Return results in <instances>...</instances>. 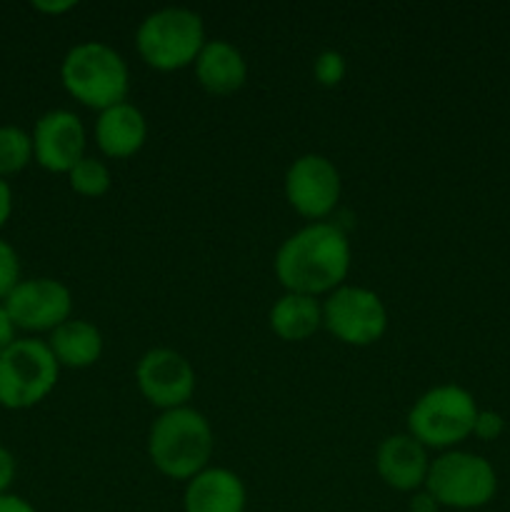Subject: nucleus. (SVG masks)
<instances>
[{
    "label": "nucleus",
    "instance_id": "obj_1",
    "mask_svg": "<svg viewBox=\"0 0 510 512\" xmlns=\"http://www.w3.org/2000/svg\"><path fill=\"white\" fill-rule=\"evenodd\" d=\"M350 263L353 250L345 230L323 220L285 238L275 253L273 270L285 293L320 298L345 285Z\"/></svg>",
    "mask_w": 510,
    "mask_h": 512
},
{
    "label": "nucleus",
    "instance_id": "obj_2",
    "mask_svg": "<svg viewBox=\"0 0 510 512\" xmlns=\"http://www.w3.org/2000/svg\"><path fill=\"white\" fill-rule=\"evenodd\" d=\"M215 450V435L200 410H165L148 430V458L160 475L170 480L190 478L208 468Z\"/></svg>",
    "mask_w": 510,
    "mask_h": 512
},
{
    "label": "nucleus",
    "instance_id": "obj_3",
    "mask_svg": "<svg viewBox=\"0 0 510 512\" xmlns=\"http://www.w3.org/2000/svg\"><path fill=\"white\" fill-rule=\"evenodd\" d=\"M60 83L70 98L98 113L128 100L130 70L123 55L103 40H83L65 53Z\"/></svg>",
    "mask_w": 510,
    "mask_h": 512
},
{
    "label": "nucleus",
    "instance_id": "obj_4",
    "mask_svg": "<svg viewBox=\"0 0 510 512\" xmlns=\"http://www.w3.org/2000/svg\"><path fill=\"white\" fill-rule=\"evenodd\" d=\"M208 43L205 25L190 8H160L145 15L135 30V48L148 68L160 73L183 70L198 60L200 50Z\"/></svg>",
    "mask_w": 510,
    "mask_h": 512
},
{
    "label": "nucleus",
    "instance_id": "obj_5",
    "mask_svg": "<svg viewBox=\"0 0 510 512\" xmlns=\"http://www.w3.org/2000/svg\"><path fill=\"white\" fill-rule=\"evenodd\" d=\"M478 410L470 390L453 383L435 385L408 410V435L425 448L455 450L473 435Z\"/></svg>",
    "mask_w": 510,
    "mask_h": 512
},
{
    "label": "nucleus",
    "instance_id": "obj_6",
    "mask_svg": "<svg viewBox=\"0 0 510 512\" xmlns=\"http://www.w3.org/2000/svg\"><path fill=\"white\" fill-rule=\"evenodd\" d=\"M440 508L478 510L498 493V473L483 455L468 450H445L430 460L425 488Z\"/></svg>",
    "mask_w": 510,
    "mask_h": 512
},
{
    "label": "nucleus",
    "instance_id": "obj_7",
    "mask_svg": "<svg viewBox=\"0 0 510 512\" xmlns=\"http://www.w3.org/2000/svg\"><path fill=\"white\" fill-rule=\"evenodd\" d=\"M60 365L45 340L18 338L0 355V408L28 410L55 390Z\"/></svg>",
    "mask_w": 510,
    "mask_h": 512
},
{
    "label": "nucleus",
    "instance_id": "obj_8",
    "mask_svg": "<svg viewBox=\"0 0 510 512\" xmlns=\"http://www.w3.org/2000/svg\"><path fill=\"white\" fill-rule=\"evenodd\" d=\"M323 328L343 345L368 348L388 330V310L375 290L345 283L325 295Z\"/></svg>",
    "mask_w": 510,
    "mask_h": 512
},
{
    "label": "nucleus",
    "instance_id": "obj_9",
    "mask_svg": "<svg viewBox=\"0 0 510 512\" xmlns=\"http://www.w3.org/2000/svg\"><path fill=\"white\" fill-rule=\"evenodd\" d=\"M285 200L290 208L313 223H323L340 203L343 180L330 158L320 153H305L285 170Z\"/></svg>",
    "mask_w": 510,
    "mask_h": 512
},
{
    "label": "nucleus",
    "instance_id": "obj_10",
    "mask_svg": "<svg viewBox=\"0 0 510 512\" xmlns=\"http://www.w3.org/2000/svg\"><path fill=\"white\" fill-rule=\"evenodd\" d=\"M15 330L25 333H53L73 318V293L55 278L20 280L18 288L3 303Z\"/></svg>",
    "mask_w": 510,
    "mask_h": 512
},
{
    "label": "nucleus",
    "instance_id": "obj_11",
    "mask_svg": "<svg viewBox=\"0 0 510 512\" xmlns=\"http://www.w3.org/2000/svg\"><path fill=\"white\" fill-rule=\"evenodd\" d=\"M195 370L183 353L173 348H150L135 365L140 395L160 413L185 408L195 393Z\"/></svg>",
    "mask_w": 510,
    "mask_h": 512
},
{
    "label": "nucleus",
    "instance_id": "obj_12",
    "mask_svg": "<svg viewBox=\"0 0 510 512\" xmlns=\"http://www.w3.org/2000/svg\"><path fill=\"white\" fill-rule=\"evenodd\" d=\"M33 160L48 173L68 175L85 158V125L73 110L55 108L35 120Z\"/></svg>",
    "mask_w": 510,
    "mask_h": 512
},
{
    "label": "nucleus",
    "instance_id": "obj_13",
    "mask_svg": "<svg viewBox=\"0 0 510 512\" xmlns=\"http://www.w3.org/2000/svg\"><path fill=\"white\" fill-rule=\"evenodd\" d=\"M375 470L388 488L398 493H418L425 488L430 470L428 448L408 433L388 435L375 450Z\"/></svg>",
    "mask_w": 510,
    "mask_h": 512
},
{
    "label": "nucleus",
    "instance_id": "obj_14",
    "mask_svg": "<svg viewBox=\"0 0 510 512\" xmlns=\"http://www.w3.org/2000/svg\"><path fill=\"white\" fill-rule=\"evenodd\" d=\"M248 490L228 468H205L185 483V512H245Z\"/></svg>",
    "mask_w": 510,
    "mask_h": 512
},
{
    "label": "nucleus",
    "instance_id": "obj_15",
    "mask_svg": "<svg viewBox=\"0 0 510 512\" xmlns=\"http://www.w3.org/2000/svg\"><path fill=\"white\" fill-rule=\"evenodd\" d=\"M148 140V120L133 103H120L98 113L95 120V143L105 158L125 160L140 153Z\"/></svg>",
    "mask_w": 510,
    "mask_h": 512
},
{
    "label": "nucleus",
    "instance_id": "obj_16",
    "mask_svg": "<svg viewBox=\"0 0 510 512\" xmlns=\"http://www.w3.org/2000/svg\"><path fill=\"white\" fill-rule=\"evenodd\" d=\"M195 80L210 95H233L248 80L245 55L225 38H213L203 45L198 60L193 63Z\"/></svg>",
    "mask_w": 510,
    "mask_h": 512
},
{
    "label": "nucleus",
    "instance_id": "obj_17",
    "mask_svg": "<svg viewBox=\"0 0 510 512\" xmlns=\"http://www.w3.org/2000/svg\"><path fill=\"white\" fill-rule=\"evenodd\" d=\"M45 343H48L50 353L55 355L60 368H93L100 360V355H103V333L93 323L80 318L65 320L60 328L50 333Z\"/></svg>",
    "mask_w": 510,
    "mask_h": 512
},
{
    "label": "nucleus",
    "instance_id": "obj_18",
    "mask_svg": "<svg viewBox=\"0 0 510 512\" xmlns=\"http://www.w3.org/2000/svg\"><path fill=\"white\" fill-rule=\"evenodd\" d=\"M270 330L285 343H303L323 328V303L300 293H283L268 313Z\"/></svg>",
    "mask_w": 510,
    "mask_h": 512
},
{
    "label": "nucleus",
    "instance_id": "obj_19",
    "mask_svg": "<svg viewBox=\"0 0 510 512\" xmlns=\"http://www.w3.org/2000/svg\"><path fill=\"white\" fill-rule=\"evenodd\" d=\"M33 163V138L18 125H0V178L20 173Z\"/></svg>",
    "mask_w": 510,
    "mask_h": 512
},
{
    "label": "nucleus",
    "instance_id": "obj_20",
    "mask_svg": "<svg viewBox=\"0 0 510 512\" xmlns=\"http://www.w3.org/2000/svg\"><path fill=\"white\" fill-rule=\"evenodd\" d=\"M68 185L83 198H103L113 185V175L103 160L85 155L78 165L68 173Z\"/></svg>",
    "mask_w": 510,
    "mask_h": 512
},
{
    "label": "nucleus",
    "instance_id": "obj_21",
    "mask_svg": "<svg viewBox=\"0 0 510 512\" xmlns=\"http://www.w3.org/2000/svg\"><path fill=\"white\" fill-rule=\"evenodd\" d=\"M345 73H348V63H345L343 53H338V50H323V53L315 58V83L323 85V88H335V85L343 83Z\"/></svg>",
    "mask_w": 510,
    "mask_h": 512
},
{
    "label": "nucleus",
    "instance_id": "obj_22",
    "mask_svg": "<svg viewBox=\"0 0 510 512\" xmlns=\"http://www.w3.org/2000/svg\"><path fill=\"white\" fill-rule=\"evenodd\" d=\"M20 280L23 278H20L18 250L8 240L0 238V303H5V298L18 288Z\"/></svg>",
    "mask_w": 510,
    "mask_h": 512
},
{
    "label": "nucleus",
    "instance_id": "obj_23",
    "mask_svg": "<svg viewBox=\"0 0 510 512\" xmlns=\"http://www.w3.org/2000/svg\"><path fill=\"white\" fill-rule=\"evenodd\" d=\"M505 430V420L503 415L495 413V410H478V418H475L473 425V435L483 443H493L503 435Z\"/></svg>",
    "mask_w": 510,
    "mask_h": 512
},
{
    "label": "nucleus",
    "instance_id": "obj_24",
    "mask_svg": "<svg viewBox=\"0 0 510 512\" xmlns=\"http://www.w3.org/2000/svg\"><path fill=\"white\" fill-rule=\"evenodd\" d=\"M15 470H18V465H15L13 453L0 445V495L10 493V485H13L15 480Z\"/></svg>",
    "mask_w": 510,
    "mask_h": 512
},
{
    "label": "nucleus",
    "instance_id": "obj_25",
    "mask_svg": "<svg viewBox=\"0 0 510 512\" xmlns=\"http://www.w3.org/2000/svg\"><path fill=\"white\" fill-rule=\"evenodd\" d=\"M75 0H33V3H30V8L33 10H38V13H43V15H55V18H58V15H65V13H70V10L75 8Z\"/></svg>",
    "mask_w": 510,
    "mask_h": 512
},
{
    "label": "nucleus",
    "instance_id": "obj_26",
    "mask_svg": "<svg viewBox=\"0 0 510 512\" xmlns=\"http://www.w3.org/2000/svg\"><path fill=\"white\" fill-rule=\"evenodd\" d=\"M408 510L410 512H438L440 505L435 503V498L428 493V490H418V493L410 495Z\"/></svg>",
    "mask_w": 510,
    "mask_h": 512
},
{
    "label": "nucleus",
    "instance_id": "obj_27",
    "mask_svg": "<svg viewBox=\"0 0 510 512\" xmlns=\"http://www.w3.org/2000/svg\"><path fill=\"white\" fill-rule=\"evenodd\" d=\"M15 340H18L15 338V325L10 323L8 313H5L3 303H0V355H3L5 350L15 343Z\"/></svg>",
    "mask_w": 510,
    "mask_h": 512
},
{
    "label": "nucleus",
    "instance_id": "obj_28",
    "mask_svg": "<svg viewBox=\"0 0 510 512\" xmlns=\"http://www.w3.org/2000/svg\"><path fill=\"white\" fill-rule=\"evenodd\" d=\"M0 512H38L25 498L15 493L0 495Z\"/></svg>",
    "mask_w": 510,
    "mask_h": 512
},
{
    "label": "nucleus",
    "instance_id": "obj_29",
    "mask_svg": "<svg viewBox=\"0 0 510 512\" xmlns=\"http://www.w3.org/2000/svg\"><path fill=\"white\" fill-rule=\"evenodd\" d=\"M13 215V190H10L8 180L0 178V228L10 220Z\"/></svg>",
    "mask_w": 510,
    "mask_h": 512
}]
</instances>
